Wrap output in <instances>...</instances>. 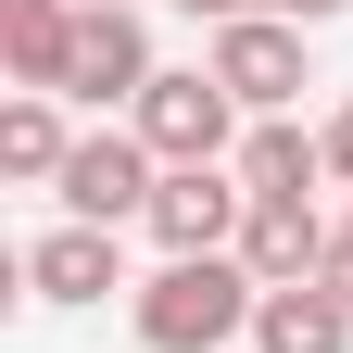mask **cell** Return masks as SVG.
Wrapping results in <instances>:
<instances>
[{"label": "cell", "instance_id": "cell-8", "mask_svg": "<svg viewBox=\"0 0 353 353\" xmlns=\"http://www.w3.org/2000/svg\"><path fill=\"white\" fill-rule=\"evenodd\" d=\"M26 290H38V303H101V290H126L114 228H51V240H26Z\"/></svg>", "mask_w": 353, "mask_h": 353}, {"label": "cell", "instance_id": "cell-16", "mask_svg": "<svg viewBox=\"0 0 353 353\" xmlns=\"http://www.w3.org/2000/svg\"><path fill=\"white\" fill-rule=\"evenodd\" d=\"M265 13H290V26H328V13H341V0H265Z\"/></svg>", "mask_w": 353, "mask_h": 353}, {"label": "cell", "instance_id": "cell-14", "mask_svg": "<svg viewBox=\"0 0 353 353\" xmlns=\"http://www.w3.org/2000/svg\"><path fill=\"white\" fill-rule=\"evenodd\" d=\"M316 278H328V290L353 303V228H328V265H316Z\"/></svg>", "mask_w": 353, "mask_h": 353}, {"label": "cell", "instance_id": "cell-7", "mask_svg": "<svg viewBox=\"0 0 353 353\" xmlns=\"http://www.w3.org/2000/svg\"><path fill=\"white\" fill-rule=\"evenodd\" d=\"M240 265H252V290H303V278L328 265L316 202H252V214H240Z\"/></svg>", "mask_w": 353, "mask_h": 353}, {"label": "cell", "instance_id": "cell-5", "mask_svg": "<svg viewBox=\"0 0 353 353\" xmlns=\"http://www.w3.org/2000/svg\"><path fill=\"white\" fill-rule=\"evenodd\" d=\"M240 214H252V190L228 164H164V190H152L139 228L164 240V265H190V252H240Z\"/></svg>", "mask_w": 353, "mask_h": 353}, {"label": "cell", "instance_id": "cell-4", "mask_svg": "<svg viewBox=\"0 0 353 353\" xmlns=\"http://www.w3.org/2000/svg\"><path fill=\"white\" fill-rule=\"evenodd\" d=\"M214 88H228L252 126L290 114L303 88H316V76H303V26H290V13H240V26H214Z\"/></svg>", "mask_w": 353, "mask_h": 353}, {"label": "cell", "instance_id": "cell-10", "mask_svg": "<svg viewBox=\"0 0 353 353\" xmlns=\"http://www.w3.org/2000/svg\"><path fill=\"white\" fill-rule=\"evenodd\" d=\"M265 353H353V303L328 278H303V290H265V316H252Z\"/></svg>", "mask_w": 353, "mask_h": 353}, {"label": "cell", "instance_id": "cell-15", "mask_svg": "<svg viewBox=\"0 0 353 353\" xmlns=\"http://www.w3.org/2000/svg\"><path fill=\"white\" fill-rule=\"evenodd\" d=\"M176 13H214V26H240V13H265V0H176Z\"/></svg>", "mask_w": 353, "mask_h": 353}, {"label": "cell", "instance_id": "cell-9", "mask_svg": "<svg viewBox=\"0 0 353 353\" xmlns=\"http://www.w3.org/2000/svg\"><path fill=\"white\" fill-rule=\"evenodd\" d=\"M240 190L252 202H316V176H328V139H316V126H290V114H265L252 126V139H240Z\"/></svg>", "mask_w": 353, "mask_h": 353}, {"label": "cell", "instance_id": "cell-2", "mask_svg": "<svg viewBox=\"0 0 353 353\" xmlns=\"http://www.w3.org/2000/svg\"><path fill=\"white\" fill-rule=\"evenodd\" d=\"M126 126L152 139V164H240V139H252L240 101L214 88V63H190V76L164 63V76L139 88V114H126Z\"/></svg>", "mask_w": 353, "mask_h": 353}, {"label": "cell", "instance_id": "cell-13", "mask_svg": "<svg viewBox=\"0 0 353 353\" xmlns=\"http://www.w3.org/2000/svg\"><path fill=\"white\" fill-rule=\"evenodd\" d=\"M316 139H328V176H353V101H341V114L316 126Z\"/></svg>", "mask_w": 353, "mask_h": 353}, {"label": "cell", "instance_id": "cell-12", "mask_svg": "<svg viewBox=\"0 0 353 353\" xmlns=\"http://www.w3.org/2000/svg\"><path fill=\"white\" fill-rule=\"evenodd\" d=\"M76 13H88V0H0V51H13V88H63Z\"/></svg>", "mask_w": 353, "mask_h": 353}, {"label": "cell", "instance_id": "cell-6", "mask_svg": "<svg viewBox=\"0 0 353 353\" xmlns=\"http://www.w3.org/2000/svg\"><path fill=\"white\" fill-rule=\"evenodd\" d=\"M152 190H164V164H152V139H139V126H88V139H76V164H63V202H76V228L152 214Z\"/></svg>", "mask_w": 353, "mask_h": 353}, {"label": "cell", "instance_id": "cell-3", "mask_svg": "<svg viewBox=\"0 0 353 353\" xmlns=\"http://www.w3.org/2000/svg\"><path fill=\"white\" fill-rule=\"evenodd\" d=\"M152 76H164V63H152V26L126 13V0H88L51 101H88V114H101V101H126V114H139V88H152Z\"/></svg>", "mask_w": 353, "mask_h": 353}, {"label": "cell", "instance_id": "cell-1", "mask_svg": "<svg viewBox=\"0 0 353 353\" xmlns=\"http://www.w3.org/2000/svg\"><path fill=\"white\" fill-rule=\"evenodd\" d=\"M252 316H265V290H252L240 252H190V265L139 278V341L152 353H228V341H252Z\"/></svg>", "mask_w": 353, "mask_h": 353}, {"label": "cell", "instance_id": "cell-11", "mask_svg": "<svg viewBox=\"0 0 353 353\" xmlns=\"http://www.w3.org/2000/svg\"><path fill=\"white\" fill-rule=\"evenodd\" d=\"M63 164H76L63 101H51V88H13V114H0V176H26V190H63Z\"/></svg>", "mask_w": 353, "mask_h": 353}]
</instances>
